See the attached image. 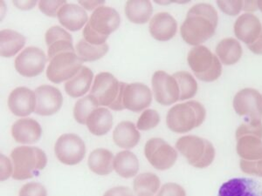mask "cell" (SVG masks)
<instances>
[{
  "instance_id": "cell-25",
  "label": "cell",
  "mask_w": 262,
  "mask_h": 196,
  "mask_svg": "<svg viewBox=\"0 0 262 196\" xmlns=\"http://www.w3.org/2000/svg\"><path fill=\"white\" fill-rule=\"evenodd\" d=\"M237 140L236 150L242 160L259 161L262 159V139L255 135H243Z\"/></svg>"
},
{
  "instance_id": "cell-48",
  "label": "cell",
  "mask_w": 262,
  "mask_h": 196,
  "mask_svg": "<svg viewBox=\"0 0 262 196\" xmlns=\"http://www.w3.org/2000/svg\"><path fill=\"white\" fill-rule=\"evenodd\" d=\"M14 5L18 6L19 9L29 10L32 9L33 6L36 5V1H28V2H22V1H14Z\"/></svg>"
},
{
  "instance_id": "cell-17",
  "label": "cell",
  "mask_w": 262,
  "mask_h": 196,
  "mask_svg": "<svg viewBox=\"0 0 262 196\" xmlns=\"http://www.w3.org/2000/svg\"><path fill=\"white\" fill-rule=\"evenodd\" d=\"M233 29L237 39L247 45L255 41L262 34V26L259 18L247 12L237 18Z\"/></svg>"
},
{
  "instance_id": "cell-12",
  "label": "cell",
  "mask_w": 262,
  "mask_h": 196,
  "mask_svg": "<svg viewBox=\"0 0 262 196\" xmlns=\"http://www.w3.org/2000/svg\"><path fill=\"white\" fill-rule=\"evenodd\" d=\"M47 62L48 58L41 49L29 46L16 57L15 68L22 76L33 78L44 71Z\"/></svg>"
},
{
  "instance_id": "cell-24",
  "label": "cell",
  "mask_w": 262,
  "mask_h": 196,
  "mask_svg": "<svg viewBox=\"0 0 262 196\" xmlns=\"http://www.w3.org/2000/svg\"><path fill=\"white\" fill-rule=\"evenodd\" d=\"M114 141L122 149H133L139 143L141 134L134 123L130 121L120 122L113 133Z\"/></svg>"
},
{
  "instance_id": "cell-2",
  "label": "cell",
  "mask_w": 262,
  "mask_h": 196,
  "mask_svg": "<svg viewBox=\"0 0 262 196\" xmlns=\"http://www.w3.org/2000/svg\"><path fill=\"white\" fill-rule=\"evenodd\" d=\"M121 17L116 9L100 6L95 10L83 29L84 39L91 45L106 43L108 36L119 28Z\"/></svg>"
},
{
  "instance_id": "cell-9",
  "label": "cell",
  "mask_w": 262,
  "mask_h": 196,
  "mask_svg": "<svg viewBox=\"0 0 262 196\" xmlns=\"http://www.w3.org/2000/svg\"><path fill=\"white\" fill-rule=\"evenodd\" d=\"M144 155L156 169H170L178 159V152L170 144L160 138H152L144 146Z\"/></svg>"
},
{
  "instance_id": "cell-32",
  "label": "cell",
  "mask_w": 262,
  "mask_h": 196,
  "mask_svg": "<svg viewBox=\"0 0 262 196\" xmlns=\"http://www.w3.org/2000/svg\"><path fill=\"white\" fill-rule=\"evenodd\" d=\"M75 52L82 61H96L104 56L108 52L107 44L101 45H91L85 39H81L75 45Z\"/></svg>"
},
{
  "instance_id": "cell-18",
  "label": "cell",
  "mask_w": 262,
  "mask_h": 196,
  "mask_svg": "<svg viewBox=\"0 0 262 196\" xmlns=\"http://www.w3.org/2000/svg\"><path fill=\"white\" fill-rule=\"evenodd\" d=\"M45 39L48 47V59L50 60L58 54L75 52L71 34L58 26L51 27L47 31Z\"/></svg>"
},
{
  "instance_id": "cell-43",
  "label": "cell",
  "mask_w": 262,
  "mask_h": 196,
  "mask_svg": "<svg viewBox=\"0 0 262 196\" xmlns=\"http://www.w3.org/2000/svg\"><path fill=\"white\" fill-rule=\"evenodd\" d=\"M12 170L13 167L9 159L5 155H1V181H6L13 175Z\"/></svg>"
},
{
  "instance_id": "cell-13",
  "label": "cell",
  "mask_w": 262,
  "mask_h": 196,
  "mask_svg": "<svg viewBox=\"0 0 262 196\" xmlns=\"http://www.w3.org/2000/svg\"><path fill=\"white\" fill-rule=\"evenodd\" d=\"M152 90L156 101L163 106H170L180 99V91L176 79L164 71H156L152 76Z\"/></svg>"
},
{
  "instance_id": "cell-30",
  "label": "cell",
  "mask_w": 262,
  "mask_h": 196,
  "mask_svg": "<svg viewBox=\"0 0 262 196\" xmlns=\"http://www.w3.org/2000/svg\"><path fill=\"white\" fill-rule=\"evenodd\" d=\"M114 169L122 178L129 179L137 176L139 170L137 155L130 151L119 152L114 159Z\"/></svg>"
},
{
  "instance_id": "cell-42",
  "label": "cell",
  "mask_w": 262,
  "mask_h": 196,
  "mask_svg": "<svg viewBox=\"0 0 262 196\" xmlns=\"http://www.w3.org/2000/svg\"><path fill=\"white\" fill-rule=\"evenodd\" d=\"M157 196H186V193L180 185L170 182L164 184Z\"/></svg>"
},
{
  "instance_id": "cell-19",
  "label": "cell",
  "mask_w": 262,
  "mask_h": 196,
  "mask_svg": "<svg viewBox=\"0 0 262 196\" xmlns=\"http://www.w3.org/2000/svg\"><path fill=\"white\" fill-rule=\"evenodd\" d=\"M258 181L250 178H233L221 185L219 196H260Z\"/></svg>"
},
{
  "instance_id": "cell-47",
  "label": "cell",
  "mask_w": 262,
  "mask_h": 196,
  "mask_svg": "<svg viewBox=\"0 0 262 196\" xmlns=\"http://www.w3.org/2000/svg\"><path fill=\"white\" fill-rule=\"evenodd\" d=\"M258 8V1H244V5H243V10L247 13H250V12L256 11Z\"/></svg>"
},
{
  "instance_id": "cell-50",
  "label": "cell",
  "mask_w": 262,
  "mask_h": 196,
  "mask_svg": "<svg viewBox=\"0 0 262 196\" xmlns=\"http://www.w3.org/2000/svg\"><path fill=\"white\" fill-rule=\"evenodd\" d=\"M258 8L262 12V1H258Z\"/></svg>"
},
{
  "instance_id": "cell-14",
  "label": "cell",
  "mask_w": 262,
  "mask_h": 196,
  "mask_svg": "<svg viewBox=\"0 0 262 196\" xmlns=\"http://www.w3.org/2000/svg\"><path fill=\"white\" fill-rule=\"evenodd\" d=\"M35 113L41 116H50L56 113L61 108L62 93L54 86L43 85L36 88Z\"/></svg>"
},
{
  "instance_id": "cell-40",
  "label": "cell",
  "mask_w": 262,
  "mask_h": 196,
  "mask_svg": "<svg viewBox=\"0 0 262 196\" xmlns=\"http://www.w3.org/2000/svg\"><path fill=\"white\" fill-rule=\"evenodd\" d=\"M66 1H40L39 3V8L44 14L49 17H55L58 12L64 5Z\"/></svg>"
},
{
  "instance_id": "cell-3",
  "label": "cell",
  "mask_w": 262,
  "mask_h": 196,
  "mask_svg": "<svg viewBox=\"0 0 262 196\" xmlns=\"http://www.w3.org/2000/svg\"><path fill=\"white\" fill-rule=\"evenodd\" d=\"M206 118L205 107L198 101H187L171 107L166 116L167 127L177 134H185L202 125Z\"/></svg>"
},
{
  "instance_id": "cell-15",
  "label": "cell",
  "mask_w": 262,
  "mask_h": 196,
  "mask_svg": "<svg viewBox=\"0 0 262 196\" xmlns=\"http://www.w3.org/2000/svg\"><path fill=\"white\" fill-rule=\"evenodd\" d=\"M152 102V92L149 86L143 83L127 84L123 93V106L125 109L140 113L149 107Z\"/></svg>"
},
{
  "instance_id": "cell-21",
  "label": "cell",
  "mask_w": 262,
  "mask_h": 196,
  "mask_svg": "<svg viewBox=\"0 0 262 196\" xmlns=\"http://www.w3.org/2000/svg\"><path fill=\"white\" fill-rule=\"evenodd\" d=\"M12 135L13 139L21 144H33L38 142L41 138L42 129L39 122L35 119H18L12 125Z\"/></svg>"
},
{
  "instance_id": "cell-44",
  "label": "cell",
  "mask_w": 262,
  "mask_h": 196,
  "mask_svg": "<svg viewBox=\"0 0 262 196\" xmlns=\"http://www.w3.org/2000/svg\"><path fill=\"white\" fill-rule=\"evenodd\" d=\"M103 196H134V194L129 187H116L107 190Z\"/></svg>"
},
{
  "instance_id": "cell-31",
  "label": "cell",
  "mask_w": 262,
  "mask_h": 196,
  "mask_svg": "<svg viewBox=\"0 0 262 196\" xmlns=\"http://www.w3.org/2000/svg\"><path fill=\"white\" fill-rule=\"evenodd\" d=\"M153 7L149 1L133 0L125 5V14L128 20L135 24H145L151 17Z\"/></svg>"
},
{
  "instance_id": "cell-16",
  "label": "cell",
  "mask_w": 262,
  "mask_h": 196,
  "mask_svg": "<svg viewBox=\"0 0 262 196\" xmlns=\"http://www.w3.org/2000/svg\"><path fill=\"white\" fill-rule=\"evenodd\" d=\"M36 105L35 92L27 87L19 86L10 93L8 107L14 115L18 117L30 115L35 111Z\"/></svg>"
},
{
  "instance_id": "cell-6",
  "label": "cell",
  "mask_w": 262,
  "mask_h": 196,
  "mask_svg": "<svg viewBox=\"0 0 262 196\" xmlns=\"http://www.w3.org/2000/svg\"><path fill=\"white\" fill-rule=\"evenodd\" d=\"M176 148L188 163L196 168H206L212 165L214 161V146L208 140L195 136L185 135L179 138L176 142Z\"/></svg>"
},
{
  "instance_id": "cell-1",
  "label": "cell",
  "mask_w": 262,
  "mask_h": 196,
  "mask_svg": "<svg viewBox=\"0 0 262 196\" xmlns=\"http://www.w3.org/2000/svg\"><path fill=\"white\" fill-rule=\"evenodd\" d=\"M219 15L213 6L206 3L196 4L187 12L180 27L182 38L188 45H201L214 35Z\"/></svg>"
},
{
  "instance_id": "cell-8",
  "label": "cell",
  "mask_w": 262,
  "mask_h": 196,
  "mask_svg": "<svg viewBox=\"0 0 262 196\" xmlns=\"http://www.w3.org/2000/svg\"><path fill=\"white\" fill-rule=\"evenodd\" d=\"M83 61L75 52L58 54L50 60L47 69V77L53 83L60 84L69 81L82 67Z\"/></svg>"
},
{
  "instance_id": "cell-20",
  "label": "cell",
  "mask_w": 262,
  "mask_h": 196,
  "mask_svg": "<svg viewBox=\"0 0 262 196\" xmlns=\"http://www.w3.org/2000/svg\"><path fill=\"white\" fill-rule=\"evenodd\" d=\"M149 33L158 41H168L176 35L178 23L168 12H159L149 22Z\"/></svg>"
},
{
  "instance_id": "cell-34",
  "label": "cell",
  "mask_w": 262,
  "mask_h": 196,
  "mask_svg": "<svg viewBox=\"0 0 262 196\" xmlns=\"http://www.w3.org/2000/svg\"><path fill=\"white\" fill-rule=\"evenodd\" d=\"M99 107L98 102L92 95L80 99L74 107V117L75 120L81 125L86 124L88 118Z\"/></svg>"
},
{
  "instance_id": "cell-38",
  "label": "cell",
  "mask_w": 262,
  "mask_h": 196,
  "mask_svg": "<svg viewBox=\"0 0 262 196\" xmlns=\"http://www.w3.org/2000/svg\"><path fill=\"white\" fill-rule=\"evenodd\" d=\"M18 196H48V192L39 182H29L21 187Z\"/></svg>"
},
{
  "instance_id": "cell-45",
  "label": "cell",
  "mask_w": 262,
  "mask_h": 196,
  "mask_svg": "<svg viewBox=\"0 0 262 196\" xmlns=\"http://www.w3.org/2000/svg\"><path fill=\"white\" fill-rule=\"evenodd\" d=\"M79 4L88 11L96 10L104 5V1H79Z\"/></svg>"
},
{
  "instance_id": "cell-35",
  "label": "cell",
  "mask_w": 262,
  "mask_h": 196,
  "mask_svg": "<svg viewBox=\"0 0 262 196\" xmlns=\"http://www.w3.org/2000/svg\"><path fill=\"white\" fill-rule=\"evenodd\" d=\"M160 187V179L155 174L144 173L135 178L134 190L137 194L149 193L155 194Z\"/></svg>"
},
{
  "instance_id": "cell-27",
  "label": "cell",
  "mask_w": 262,
  "mask_h": 196,
  "mask_svg": "<svg viewBox=\"0 0 262 196\" xmlns=\"http://www.w3.org/2000/svg\"><path fill=\"white\" fill-rule=\"evenodd\" d=\"M216 54L224 65H232L242 59L243 50L241 43L233 38L221 40L216 46Z\"/></svg>"
},
{
  "instance_id": "cell-5",
  "label": "cell",
  "mask_w": 262,
  "mask_h": 196,
  "mask_svg": "<svg viewBox=\"0 0 262 196\" xmlns=\"http://www.w3.org/2000/svg\"><path fill=\"white\" fill-rule=\"evenodd\" d=\"M127 83L119 82L110 72H100L95 78L90 95L98 102L99 106L108 107L114 111H122L123 106V93Z\"/></svg>"
},
{
  "instance_id": "cell-10",
  "label": "cell",
  "mask_w": 262,
  "mask_h": 196,
  "mask_svg": "<svg viewBox=\"0 0 262 196\" xmlns=\"http://www.w3.org/2000/svg\"><path fill=\"white\" fill-rule=\"evenodd\" d=\"M233 108L246 121L262 122V95L253 88H245L236 93Z\"/></svg>"
},
{
  "instance_id": "cell-22",
  "label": "cell",
  "mask_w": 262,
  "mask_h": 196,
  "mask_svg": "<svg viewBox=\"0 0 262 196\" xmlns=\"http://www.w3.org/2000/svg\"><path fill=\"white\" fill-rule=\"evenodd\" d=\"M60 24L66 29L77 32L89 22L86 11L75 4H66L60 8L57 14Z\"/></svg>"
},
{
  "instance_id": "cell-33",
  "label": "cell",
  "mask_w": 262,
  "mask_h": 196,
  "mask_svg": "<svg viewBox=\"0 0 262 196\" xmlns=\"http://www.w3.org/2000/svg\"><path fill=\"white\" fill-rule=\"evenodd\" d=\"M172 76L176 79L177 82L179 84V91H180L179 101L192 99L196 95L199 86L195 78L190 72L185 71H178Z\"/></svg>"
},
{
  "instance_id": "cell-23",
  "label": "cell",
  "mask_w": 262,
  "mask_h": 196,
  "mask_svg": "<svg viewBox=\"0 0 262 196\" xmlns=\"http://www.w3.org/2000/svg\"><path fill=\"white\" fill-rule=\"evenodd\" d=\"M93 71L82 66L77 74L65 83V91L72 98H80L89 92L92 84Z\"/></svg>"
},
{
  "instance_id": "cell-49",
  "label": "cell",
  "mask_w": 262,
  "mask_h": 196,
  "mask_svg": "<svg viewBox=\"0 0 262 196\" xmlns=\"http://www.w3.org/2000/svg\"><path fill=\"white\" fill-rule=\"evenodd\" d=\"M137 196H153V194L149 193H141L139 194H137Z\"/></svg>"
},
{
  "instance_id": "cell-36",
  "label": "cell",
  "mask_w": 262,
  "mask_h": 196,
  "mask_svg": "<svg viewBox=\"0 0 262 196\" xmlns=\"http://www.w3.org/2000/svg\"><path fill=\"white\" fill-rule=\"evenodd\" d=\"M159 122H160L159 113L153 109H148V110L143 111V113L139 117L137 121V128L138 130H150L152 128L158 127Z\"/></svg>"
},
{
  "instance_id": "cell-26",
  "label": "cell",
  "mask_w": 262,
  "mask_h": 196,
  "mask_svg": "<svg viewBox=\"0 0 262 196\" xmlns=\"http://www.w3.org/2000/svg\"><path fill=\"white\" fill-rule=\"evenodd\" d=\"M86 125L94 135H105L113 127V116L107 108L98 107L88 118Z\"/></svg>"
},
{
  "instance_id": "cell-28",
  "label": "cell",
  "mask_w": 262,
  "mask_h": 196,
  "mask_svg": "<svg viewBox=\"0 0 262 196\" xmlns=\"http://www.w3.org/2000/svg\"><path fill=\"white\" fill-rule=\"evenodd\" d=\"M114 155L110 150L98 149L90 155L88 165L90 170L99 176H107L114 169Z\"/></svg>"
},
{
  "instance_id": "cell-4",
  "label": "cell",
  "mask_w": 262,
  "mask_h": 196,
  "mask_svg": "<svg viewBox=\"0 0 262 196\" xmlns=\"http://www.w3.org/2000/svg\"><path fill=\"white\" fill-rule=\"evenodd\" d=\"M13 163L12 178L25 181L39 176V171L45 168L48 157L41 149L36 146H18L11 154Z\"/></svg>"
},
{
  "instance_id": "cell-41",
  "label": "cell",
  "mask_w": 262,
  "mask_h": 196,
  "mask_svg": "<svg viewBox=\"0 0 262 196\" xmlns=\"http://www.w3.org/2000/svg\"><path fill=\"white\" fill-rule=\"evenodd\" d=\"M239 166L242 172L250 176L262 177V159L259 161H248L242 160Z\"/></svg>"
},
{
  "instance_id": "cell-11",
  "label": "cell",
  "mask_w": 262,
  "mask_h": 196,
  "mask_svg": "<svg viewBox=\"0 0 262 196\" xmlns=\"http://www.w3.org/2000/svg\"><path fill=\"white\" fill-rule=\"evenodd\" d=\"M54 153L61 163L74 166L80 163L85 157L86 145L76 134H62L55 143Z\"/></svg>"
},
{
  "instance_id": "cell-37",
  "label": "cell",
  "mask_w": 262,
  "mask_h": 196,
  "mask_svg": "<svg viewBox=\"0 0 262 196\" xmlns=\"http://www.w3.org/2000/svg\"><path fill=\"white\" fill-rule=\"evenodd\" d=\"M243 135H255L262 139V122L245 121L236 130V139Z\"/></svg>"
},
{
  "instance_id": "cell-46",
  "label": "cell",
  "mask_w": 262,
  "mask_h": 196,
  "mask_svg": "<svg viewBox=\"0 0 262 196\" xmlns=\"http://www.w3.org/2000/svg\"><path fill=\"white\" fill-rule=\"evenodd\" d=\"M247 47L249 48V50L253 54L262 55V34L255 41L247 45Z\"/></svg>"
},
{
  "instance_id": "cell-51",
  "label": "cell",
  "mask_w": 262,
  "mask_h": 196,
  "mask_svg": "<svg viewBox=\"0 0 262 196\" xmlns=\"http://www.w3.org/2000/svg\"><path fill=\"white\" fill-rule=\"evenodd\" d=\"M261 196H262V193H261Z\"/></svg>"
},
{
  "instance_id": "cell-39",
  "label": "cell",
  "mask_w": 262,
  "mask_h": 196,
  "mask_svg": "<svg viewBox=\"0 0 262 196\" xmlns=\"http://www.w3.org/2000/svg\"><path fill=\"white\" fill-rule=\"evenodd\" d=\"M219 8L227 15L236 16L243 10L244 1H217Z\"/></svg>"
},
{
  "instance_id": "cell-7",
  "label": "cell",
  "mask_w": 262,
  "mask_h": 196,
  "mask_svg": "<svg viewBox=\"0 0 262 196\" xmlns=\"http://www.w3.org/2000/svg\"><path fill=\"white\" fill-rule=\"evenodd\" d=\"M187 61L194 75L204 82H213L222 74L221 60L205 45L192 48L188 54Z\"/></svg>"
},
{
  "instance_id": "cell-29",
  "label": "cell",
  "mask_w": 262,
  "mask_h": 196,
  "mask_svg": "<svg viewBox=\"0 0 262 196\" xmlns=\"http://www.w3.org/2000/svg\"><path fill=\"white\" fill-rule=\"evenodd\" d=\"M26 45L25 36L16 31L4 29L0 32V54L5 58L15 56Z\"/></svg>"
}]
</instances>
